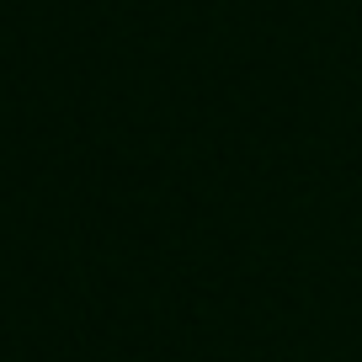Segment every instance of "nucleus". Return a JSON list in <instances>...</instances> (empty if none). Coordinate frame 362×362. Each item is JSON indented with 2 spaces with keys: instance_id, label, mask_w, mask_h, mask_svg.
Wrapping results in <instances>:
<instances>
[]
</instances>
